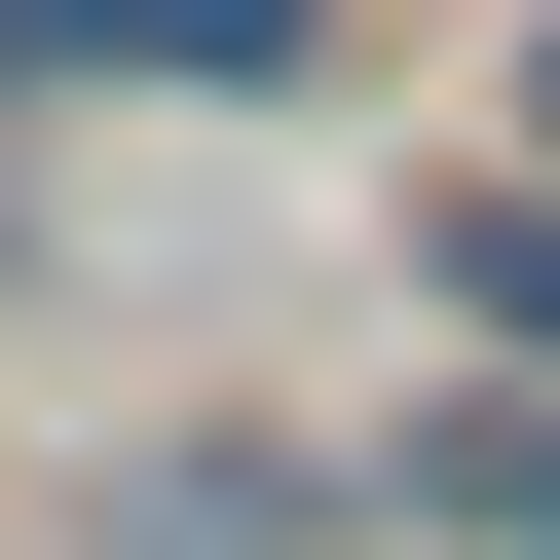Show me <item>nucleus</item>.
I'll list each match as a JSON object with an SVG mask.
<instances>
[{
	"label": "nucleus",
	"mask_w": 560,
	"mask_h": 560,
	"mask_svg": "<svg viewBox=\"0 0 560 560\" xmlns=\"http://www.w3.org/2000/svg\"><path fill=\"white\" fill-rule=\"evenodd\" d=\"M337 0H0V75H300Z\"/></svg>",
	"instance_id": "obj_1"
},
{
	"label": "nucleus",
	"mask_w": 560,
	"mask_h": 560,
	"mask_svg": "<svg viewBox=\"0 0 560 560\" xmlns=\"http://www.w3.org/2000/svg\"><path fill=\"white\" fill-rule=\"evenodd\" d=\"M523 187H560V75H523Z\"/></svg>",
	"instance_id": "obj_4"
},
{
	"label": "nucleus",
	"mask_w": 560,
	"mask_h": 560,
	"mask_svg": "<svg viewBox=\"0 0 560 560\" xmlns=\"http://www.w3.org/2000/svg\"><path fill=\"white\" fill-rule=\"evenodd\" d=\"M411 523H448V560H560V411H523V374H486V411H411Z\"/></svg>",
	"instance_id": "obj_3"
},
{
	"label": "nucleus",
	"mask_w": 560,
	"mask_h": 560,
	"mask_svg": "<svg viewBox=\"0 0 560 560\" xmlns=\"http://www.w3.org/2000/svg\"><path fill=\"white\" fill-rule=\"evenodd\" d=\"M411 261H448V300H486V374H523V411H560V187H523V150H486V187H448V224H411Z\"/></svg>",
	"instance_id": "obj_2"
}]
</instances>
